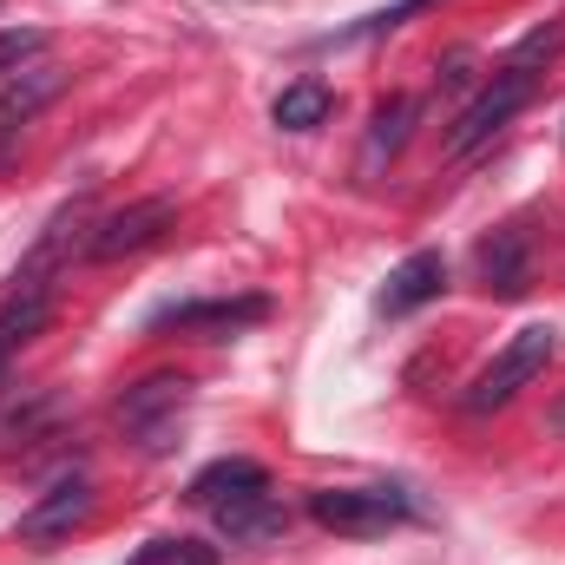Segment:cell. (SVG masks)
Wrapping results in <instances>:
<instances>
[{
    "mask_svg": "<svg viewBox=\"0 0 565 565\" xmlns=\"http://www.w3.org/2000/svg\"><path fill=\"white\" fill-rule=\"evenodd\" d=\"M93 500H99V493H93V480H86V473H60V480H53V487L20 513V546H40V553H46V546L73 540V533L93 520Z\"/></svg>",
    "mask_w": 565,
    "mask_h": 565,
    "instance_id": "cell-6",
    "label": "cell"
},
{
    "mask_svg": "<svg viewBox=\"0 0 565 565\" xmlns=\"http://www.w3.org/2000/svg\"><path fill=\"white\" fill-rule=\"evenodd\" d=\"M171 224H178V204H171V198H139V204H126V211H106V217L93 224V237H86V257H93V264L139 257V250H151V244H158Z\"/></svg>",
    "mask_w": 565,
    "mask_h": 565,
    "instance_id": "cell-5",
    "label": "cell"
},
{
    "mask_svg": "<svg viewBox=\"0 0 565 565\" xmlns=\"http://www.w3.org/2000/svg\"><path fill=\"white\" fill-rule=\"evenodd\" d=\"M86 237H93V224H86V204H73V211H60L46 231H40V244L26 250V264H20V289H53V270L66 264V257H86Z\"/></svg>",
    "mask_w": 565,
    "mask_h": 565,
    "instance_id": "cell-8",
    "label": "cell"
},
{
    "mask_svg": "<svg viewBox=\"0 0 565 565\" xmlns=\"http://www.w3.org/2000/svg\"><path fill=\"white\" fill-rule=\"evenodd\" d=\"M184 408H191V382L178 369H158V375H145L119 395V427L145 454H164L178 440V427H184Z\"/></svg>",
    "mask_w": 565,
    "mask_h": 565,
    "instance_id": "cell-4",
    "label": "cell"
},
{
    "mask_svg": "<svg viewBox=\"0 0 565 565\" xmlns=\"http://www.w3.org/2000/svg\"><path fill=\"white\" fill-rule=\"evenodd\" d=\"M46 309H53V289H13V302L0 309V369H7L33 335H40Z\"/></svg>",
    "mask_w": 565,
    "mask_h": 565,
    "instance_id": "cell-15",
    "label": "cell"
},
{
    "mask_svg": "<svg viewBox=\"0 0 565 565\" xmlns=\"http://www.w3.org/2000/svg\"><path fill=\"white\" fill-rule=\"evenodd\" d=\"M132 565H217V553L198 546V540H151Z\"/></svg>",
    "mask_w": 565,
    "mask_h": 565,
    "instance_id": "cell-19",
    "label": "cell"
},
{
    "mask_svg": "<svg viewBox=\"0 0 565 565\" xmlns=\"http://www.w3.org/2000/svg\"><path fill=\"white\" fill-rule=\"evenodd\" d=\"M329 86L322 79H296V86H282L277 93V106H270V119H277L282 132H316L322 119H329Z\"/></svg>",
    "mask_w": 565,
    "mask_h": 565,
    "instance_id": "cell-16",
    "label": "cell"
},
{
    "mask_svg": "<svg viewBox=\"0 0 565 565\" xmlns=\"http://www.w3.org/2000/svg\"><path fill=\"white\" fill-rule=\"evenodd\" d=\"M244 493H270V473L257 467V460H211L198 480H191V500L211 513V507H224V500H244Z\"/></svg>",
    "mask_w": 565,
    "mask_h": 565,
    "instance_id": "cell-13",
    "label": "cell"
},
{
    "mask_svg": "<svg viewBox=\"0 0 565 565\" xmlns=\"http://www.w3.org/2000/svg\"><path fill=\"white\" fill-rule=\"evenodd\" d=\"M480 282L493 296H526V231L520 224H507L480 244Z\"/></svg>",
    "mask_w": 565,
    "mask_h": 565,
    "instance_id": "cell-11",
    "label": "cell"
},
{
    "mask_svg": "<svg viewBox=\"0 0 565 565\" xmlns=\"http://www.w3.org/2000/svg\"><path fill=\"white\" fill-rule=\"evenodd\" d=\"M447 289V264H440V250H415L408 264H395L388 282H382V296H375V309L382 316H408V309H422Z\"/></svg>",
    "mask_w": 565,
    "mask_h": 565,
    "instance_id": "cell-9",
    "label": "cell"
},
{
    "mask_svg": "<svg viewBox=\"0 0 565 565\" xmlns=\"http://www.w3.org/2000/svg\"><path fill=\"white\" fill-rule=\"evenodd\" d=\"M40 53H46V33H40V26H7V33H0V86L20 79Z\"/></svg>",
    "mask_w": 565,
    "mask_h": 565,
    "instance_id": "cell-17",
    "label": "cell"
},
{
    "mask_svg": "<svg viewBox=\"0 0 565 565\" xmlns=\"http://www.w3.org/2000/svg\"><path fill=\"white\" fill-rule=\"evenodd\" d=\"M415 113H422V106H415L408 93H395V99H382V106H375V119H369V145H362V171H369V178L382 171V158H395V151L408 145Z\"/></svg>",
    "mask_w": 565,
    "mask_h": 565,
    "instance_id": "cell-14",
    "label": "cell"
},
{
    "mask_svg": "<svg viewBox=\"0 0 565 565\" xmlns=\"http://www.w3.org/2000/svg\"><path fill=\"white\" fill-rule=\"evenodd\" d=\"M434 0H395V7H382V13H369L362 26H342V33H322V46H355V40H369V33H388V26H402L408 13H422Z\"/></svg>",
    "mask_w": 565,
    "mask_h": 565,
    "instance_id": "cell-18",
    "label": "cell"
},
{
    "mask_svg": "<svg viewBox=\"0 0 565 565\" xmlns=\"http://www.w3.org/2000/svg\"><path fill=\"white\" fill-rule=\"evenodd\" d=\"M66 93V73L60 66H46V60H33L20 79H7L0 86V171L13 164V145H20V132L40 119V106H53Z\"/></svg>",
    "mask_w": 565,
    "mask_h": 565,
    "instance_id": "cell-7",
    "label": "cell"
},
{
    "mask_svg": "<svg viewBox=\"0 0 565 565\" xmlns=\"http://www.w3.org/2000/svg\"><path fill=\"white\" fill-rule=\"evenodd\" d=\"M533 93H540V73L507 60V66L493 73V86H487V93H480V99H473V106H467L454 126H447V145H440V151H447L454 164H460V158H473L480 145H493L500 132H507V119H513V113H520Z\"/></svg>",
    "mask_w": 565,
    "mask_h": 565,
    "instance_id": "cell-2",
    "label": "cell"
},
{
    "mask_svg": "<svg viewBox=\"0 0 565 565\" xmlns=\"http://www.w3.org/2000/svg\"><path fill=\"white\" fill-rule=\"evenodd\" d=\"M211 520H217V533H224V540H237V546H264V540H277L282 526H289V513H282L270 493L224 500V507H211Z\"/></svg>",
    "mask_w": 565,
    "mask_h": 565,
    "instance_id": "cell-10",
    "label": "cell"
},
{
    "mask_svg": "<svg viewBox=\"0 0 565 565\" xmlns=\"http://www.w3.org/2000/svg\"><path fill=\"white\" fill-rule=\"evenodd\" d=\"M553 349H559V335L546 329V322H526L473 382H467V395H460V408L467 415H493V408H507L520 388H533L540 375H546V362H553Z\"/></svg>",
    "mask_w": 565,
    "mask_h": 565,
    "instance_id": "cell-1",
    "label": "cell"
},
{
    "mask_svg": "<svg viewBox=\"0 0 565 565\" xmlns=\"http://www.w3.org/2000/svg\"><path fill=\"white\" fill-rule=\"evenodd\" d=\"M244 329V322H264V296H237V302H171L151 316V329Z\"/></svg>",
    "mask_w": 565,
    "mask_h": 565,
    "instance_id": "cell-12",
    "label": "cell"
},
{
    "mask_svg": "<svg viewBox=\"0 0 565 565\" xmlns=\"http://www.w3.org/2000/svg\"><path fill=\"white\" fill-rule=\"evenodd\" d=\"M408 513L415 507L395 487H316L309 493V520L329 526V533H342V540H375V533L402 526Z\"/></svg>",
    "mask_w": 565,
    "mask_h": 565,
    "instance_id": "cell-3",
    "label": "cell"
}]
</instances>
